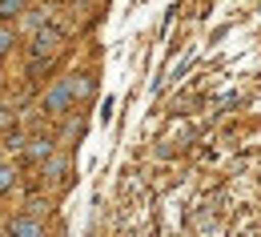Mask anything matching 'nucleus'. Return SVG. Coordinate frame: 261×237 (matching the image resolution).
<instances>
[{
	"mask_svg": "<svg viewBox=\"0 0 261 237\" xmlns=\"http://www.w3.org/2000/svg\"><path fill=\"white\" fill-rule=\"evenodd\" d=\"M57 48H61V33H57V29H40V33L33 36L36 57H48V52H57Z\"/></svg>",
	"mask_w": 261,
	"mask_h": 237,
	"instance_id": "obj_1",
	"label": "nucleus"
},
{
	"mask_svg": "<svg viewBox=\"0 0 261 237\" xmlns=\"http://www.w3.org/2000/svg\"><path fill=\"white\" fill-rule=\"evenodd\" d=\"M8 237H44V229H40L36 217H16V221L8 225Z\"/></svg>",
	"mask_w": 261,
	"mask_h": 237,
	"instance_id": "obj_2",
	"label": "nucleus"
},
{
	"mask_svg": "<svg viewBox=\"0 0 261 237\" xmlns=\"http://www.w3.org/2000/svg\"><path fill=\"white\" fill-rule=\"evenodd\" d=\"M24 12V0H0V20H12Z\"/></svg>",
	"mask_w": 261,
	"mask_h": 237,
	"instance_id": "obj_3",
	"label": "nucleus"
},
{
	"mask_svg": "<svg viewBox=\"0 0 261 237\" xmlns=\"http://www.w3.org/2000/svg\"><path fill=\"white\" fill-rule=\"evenodd\" d=\"M48 153H53V145H48V141H44V145H33V157H48Z\"/></svg>",
	"mask_w": 261,
	"mask_h": 237,
	"instance_id": "obj_4",
	"label": "nucleus"
},
{
	"mask_svg": "<svg viewBox=\"0 0 261 237\" xmlns=\"http://www.w3.org/2000/svg\"><path fill=\"white\" fill-rule=\"evenodd\" d=\"M8 44H12V33H8V29H0V52H8Z\"/></svg>",
	"mask_w": 261,
	"mask_h": 237,
	"instance_id": "obj_5",
	"label": "nucleus"
},
{
	"mask_svg": "<svg viewBox=\"0 0 261 237\" xmlns=\"http://www.w3.org/2000/svg\"><path fill=\"white\" fill-rule=\"evenodd\" d=\"M8 181H12V173H8V169H0V189H8Z\"/></svg>",
	"mask_w": 261,
	"mask_h": 237,
	"instance_id": "obj_6",
	"label": "nucleus"
},
{
	"mask_svg": "<svg viewBox=\"0 0 261 237\" xmlns=\"http://www.w3.org/2000/svg\"><path fill=\"white\" fill-rule=\"evenodd\" d=\"M4 125H8V113H4V109H0V129H4Z\"/></svg>",
	"mask_w": 261,
	"mask_h": 237,
	"instance_id": "obj_7",
	"label": "nucleus"
}]
</instances>
